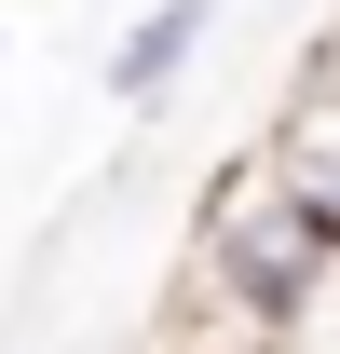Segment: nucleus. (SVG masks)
<instances>
[{"label": "nucleus", "mask_w": 340, "mask_h": 354, "mask_svg": "<svg viewBox=\"0 0 340 354\" xmlns=\"http://www.w3.org/2000/svg\"><path fill=\"white\" fill-rule=\"evenodd\" d=\"M340 300V245L299 218L286 191L258 177V150L205 191V313H218V354H272L299 313Z\"/></svg>", "instance_id": "nucleus-1"}, {"label": "nucleus", "mask_w": 340, "mask_h": 354, "mask_svg": "<svg viewBox=\"0 0 340 354\" xmlns=\"http://www.w3.org/2000/svg\"><path fill=\"white\" fill-rule=\"evenodd\" d=\"M191 41H205V0H164V14H150V28L123 41V68H109V82H123V95H164Z\"/></svg>", "instance_id": "nucleus-2"}]
</instances>
